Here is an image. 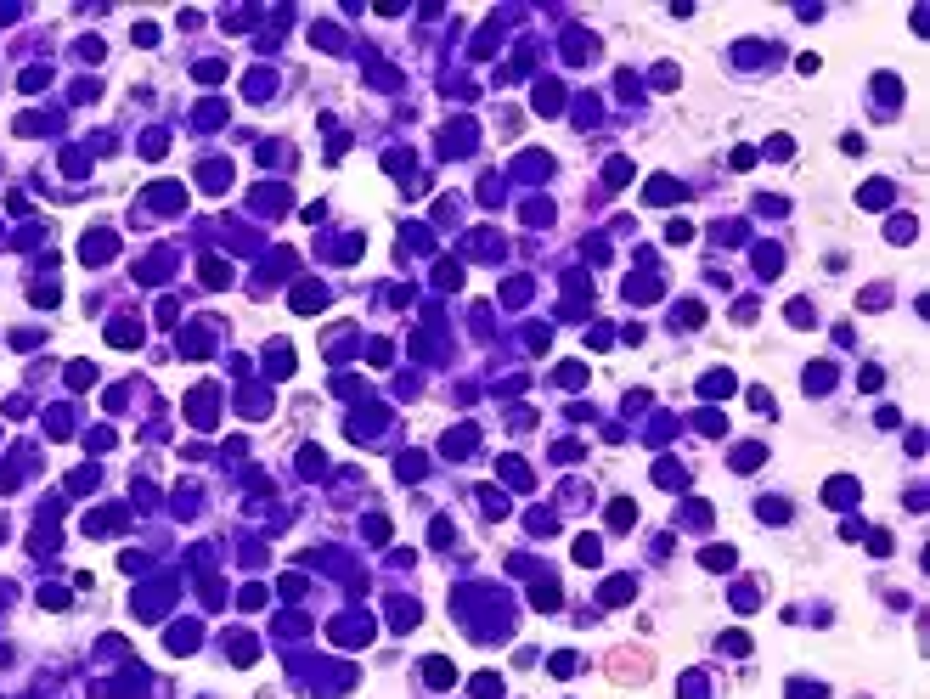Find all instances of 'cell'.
<instances>
[{"mask_svg":"<svg viewBox=\"0 0 930 699\" xmlns=\"http://www.w3.org/2000/svg\"><path fill=\"white\" fill-rule=\"evenodd\" d=\"M423 677H429V688H451V683H457L451 660H423Z\"/></svg>","mask_w":930,"mask_h":699,"instance_id":"6da1fadb","label":"cell"},{"mask_svg":"<svg viewBox=\"0 0 930 699\" xmlns=\"http://www.w3.org/2000/svg\"><path fill=\"white\" fill-rule=\"evenodd\" d=\"M671 198H683V186H677L671 175H654V181H648V203H671Z\"/></svg>","mask_w":930,"mask_h":699,"instance_id":"7a4b0ae2","label":"cell"},{"mask_svg":"<svg viewBox=\"0 0 930 699\" xmlns=\"http://www.w3.org/2000/svg\"><path fill=\"white\" fill-rule=\"evenodd\" d=\"M203 282H209V288H226V282H232V265H226V260H203Z\"/></svg>","mask_w":930,"mask_h":699,"instance_id":"3957f363","label":"cell"},{"mask_svg":"<svg viewBox=\"0 0 930 699\" xmlns=\"http://www.w3.org/2000/svg\"><path fill=\"white\" fill-rule=\"evenodd\" d=\"M598 558H604L598 536H581V542H575V564H598Z\"/></svg>","mask_w":930,"mask_h":699,"instance_id":"277c9868","label":"cell"},{"mask_svg":"<svg viewBox=\"0 0 930 699\" xmlns=\"http://www.w3.org/2000/svg\"><path fill=\"white\" fill-rule=\"evenodd\" d=\"M321 299H327V294H321V288H310V282H305V288L294 294V311H321Z\"/></svg>","mask_w":930,"mask_h":699,"instance_id":"5b68a950","label":"cell"},{"mask_svg":"<svg viewBox=\"0 0 930 699\" xmlns=\"http://www.w3.org/2000/svg\"><path fill=\"white\" fill-rule=\"evenodd\" d=\"M852 496H857V485H852V479H829V502H835V508H846Z\"/></svg>","mask_w":930,"mask_h":699,"instance_id":"8992f818","label":"cell"},{"mask_svg":"<svg viewBox=\"0 0 930 699\" xmlns=\"http://www.w3.org/2000/svg\"><path fill=\"white\" fill-rule=\"evenodd\" d=\"M626 598H631V581H626V575H615V581L604 587V604H626Z\"/></svg>","mask_w":930,"mask_h":699,"instance_id":"52a82bcc","label":"cell"},{"mask_svg":"<svg viewBox=\"0 0 930 699\" xmlns=\"http://www.w3.org/2000/svg\"><path fill=\"white\" fill-rule=\"evenodd\" d=\"M733 564V547H705V570H727Z\"/></svg>","mask_w":930,"mask_h":699,"instance_id":"ba28073f","label":"cell"},{"mask_svg":"<svg viewBox=\"0 0 930 699\" xmlns=\"http://www.w3.org/2000/svg\"><path fill=\"white\" fill-rule=\"evenodd\" d=\"M604 175H609V186H626V181H631V164H626V158H609Z\"/></svg>","mask_w":930,"mask_h":699,"instance_id":"9c48e42d","label":"cell"},{"mask_svg":"<svg viewBox=\"0 0 930 699\" xmlns=\"http://www.w3.org/2000/svg\"><path fill=\"white\" fill-rule=\"evenodd\" d=\"M631 519H637V508H631V502H615V508H609V525H615V530H626Z\"/></svg>","mask_w":930,"mask_h":699,"instance_id":"30bf717a","label":"cell"},{"mask_svg":"<svg viewBox=\"0 0 930 699\" xmlns=\"http://www.w3.org/2000/svg\"><path fill=\"white\" fill-rule=\"evenodd\" d=\"M699 389H705V395H733V378H727V373H710Z\"/></svg>","mask_w":930,"mask_h":699,"instance_id":"8fae6325","label":"cell"},{"mask_svg":"<svg viewBox=\"0 0 930 699\" xmlns=\"http://www.w3.org/2000/svg\"><path fill=\"white\" fill-rule=\"evenodd\" d=\"M862 203H868V209H880V203H891V186H885V181H874V186L862 192Z\"/></svg>","mask_w":930,"mask_h":699,"instance_id":"7c38bea8","label":"cell"},{"mask_svg":"<svg viewBox=\"0 0 930 699\" xmlns=\"http://www.w3.org/2000/svg\"><path fill=\"white\" fill-rule=\"evenodd\" d=\"M908 237H914V220H908V215H897V220H891V242H908Z\"/></svg>","mask_w":930,"mask_h":699,"instance_id":"4fadbf2b","label":"cell"},{"mask_svg":"<svg viewBox=\"0 0 930 699\" xmlns=\"http://www.w3.org/2000/svg\"><path fill=\"white\" fill-rule=\"evenodd\" d=\"M761 463V446H739V457H733V468H756Z\"/></svg>","mask_w":930,"mask_h":699,"instance_id":"5bb4252c","label":"cell"},{"mask_svg":"<svg viewBox=\"0 0 930 699\" xmlns=\"http://www.w3.org/2000/svg\"><path fill=\"white\" fill-rule=\"evenodd\" d=\"M688 237H694L688 220H671V226H666V242H688Z\"/></svg>","mask_w":930,"mask_h":699,"instance_id":"9a60e30c","label":"cell"},{"mask_svg":"<svg viewBox=\"0 0 930 699\" xmlns=\"http://www.w3.org/2000/svg\"><path fill=\"white\" fill-rule=\"evenodd\" d=\"M789 321H795V327H806V321H812V305H806V299H795V305H789Z\"/></svg>","mask_w":930,"mask_h":699,"instance_id":"2e32d148","label":"cell"}]
</instances>
